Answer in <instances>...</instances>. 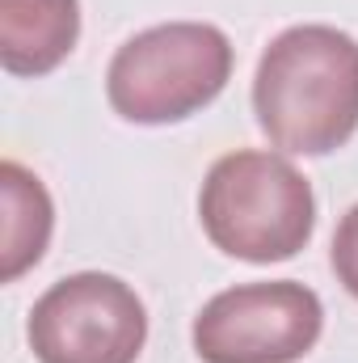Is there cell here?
<instances>
[{"instance_id":"1","label":"cell","mask_w":358,"mask_h":363,"mask_svg":"<svg viewBox=\"0 0 358 363\" xmlns=\"http://www.w3.org/2000/svg\"><path fill=\"white\" fill-rule=\"evenodd\" d=\"M253 114L274 148L329 157L358 131V38L337 26H291L258 60Z\"/></svg>"},{"instance_id":"2","label":"cell","mask_w":358,"mask_h":363,"mask_svg":"<svg viewBox=\"0 0 358 363\" xmlns=\"http://www.w3.org/2000/svg\"><path fill=\"white\" fill-rule=\"evenodd\" d=\"M198 220L219 254L270 267L295 258L312 241L316 194L287 157L236 148L207 169Z\"/></svg>"},{"instance_id":"3","label":"cell","mask_w":358,"mask_h":363,"mask_svg":"<svg viewBox=\"0 0 358 363\" xmlns=\"http://www.w3.org/2000/svg\"><path fill=\"white\" fill-rule=\"evenodd\" d=\"M232 43L219 26L165 21L114 51L105 68V97L127 123H181L224 93L232 81Z\"/></svg>"},{"instance_id":"4","label":"cell","mask_w":358,"mask_h":363,"mask_svg":"<svg viewBox=\"0 0 358 363\" xmlns=\"http://www.w3.org/2000/svg\"><path fill=\"white\" fill-rule=\"evenodd\" d=\"M25 338L38 363H135L148 342V308L118 274L81 271L34 300Z\"/></svg>"},{"instance_id":"5","label":"cell","mask_w":358,"mask_h":363,"mask_svg":"<svg viewBox=\"0 0 358 363\" xmlns=\"http://www.w3.org/2000/svg\"><path fill=\"white\" fill-rule=\"evenodd\" d=\"M325 330V304L308 283H236L194 317V355L202 363H295Z\"/></svg>"},{"instance_id":"6","label":"cell","mask_w":358,"mask_h":363,"mask_svg":"<svg viewBox=\"0 0 358 363\" xmlns=\"http://www.w3.org/2000/svg\"><path fill=\"white\" fill-rule=\"evenodd\" d=\"M81 38V0H0V64L13 77L55 72Z\"/></svg>"},{"instance_id":"7","label":"cell","mask_w":358,"mask_h":363,"mask_svg":"<svg viewBox=\"0 0 358 363\" xmlns=\"http://www.w3.org/2000/svg\"><path fill=\"white\" fill-rule=\"evenodd\" d=\"M0 199H4V241H0V279L13 283L30 267L42 262L51 228H55V207L47 186L34 178L25 165L4 161L0 165Z\"/></svg>"},{"instance_id":"8","label":"cell","mask_w":358,"mask_h":363,"mask_svg":"<svg viewBox=\"0 0 358 363\" xmlns=\"http://www.w3.org/2000/svg\"><path fill=\"white\" fill-rule=\"evenodd\" d=\"M333 271H337V283L358 300V203L342 216L333 233Z\"/></svg>"}]
</instances>
